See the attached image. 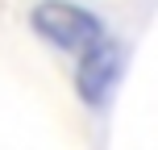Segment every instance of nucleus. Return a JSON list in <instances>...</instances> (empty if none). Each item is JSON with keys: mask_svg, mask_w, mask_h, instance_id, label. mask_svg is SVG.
I'll return each instance as SVG.
<instances>
[{"mask_svg": "<svg viewBox=\"0 0 158 150\" xmlns=\"http://www.w3.org/2000/svg\"><path fill=\"white\" fill-rule=\"evenodd\" d=\"M29 25L42 42L67 50V54H83L87 46H96L100 38H108V25L83 4H71V0H38L29 8Z\"/></svg>", "mask_w": 158, "mask_h": 150, "instance_id": "obj_1", "label": "nucleus"}, {"mask_svg": "<svg viewBox=\"0 0 158 150\" xmlns=\"http://www.w3.org/2000/svg\"><path fill=\"white\" fill-rule=\"evenodd\" d=\"M121 63H125V58H121V46H117L112 33L79 54L75 92H79V100H83L87 109H100V104L112 96V88H117V79H121Z\"/></svg>", "mask_w": 158, "mask_h": 150, "instance_id": "obj_2", "label": "nucleus"}]
</instances>
